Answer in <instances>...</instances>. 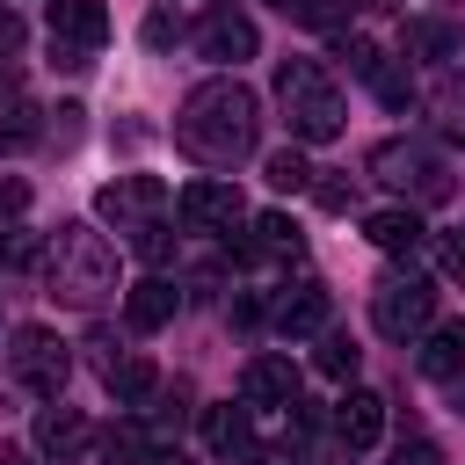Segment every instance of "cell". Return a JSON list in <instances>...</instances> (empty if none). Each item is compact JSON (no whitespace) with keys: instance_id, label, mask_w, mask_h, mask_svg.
Wrapping results in <instances>:
<instances>
[{"instance_id":"1","label":"cell","mask_w":465,"mask_h":465,"mask_svg":"<svg viewBox=\"0 0 465 465\" xmlns=\"http://www.w3.org/2000/svg\"><path fill=\"white\" fill-rule=\"evenodd\" d=\"M262 138V102L254 87H240L232 73L218 80H196L174 109V145L196 160V167H240Z\"/></svg>"},{"instance_id":"2","label":"cell","mask_w":465,"mask_h":465,"mask_svg":"<svg viewBox=\"0 0 465 465\" xmlns=\"http://www.w3.org/2000/svg\"><path fill=\"white\" fill-rule=\"evenodd\" d=\"M167 211H174V196H167V182H160V174H116V182H102V189H94V218H102V225H116V232H124V247H131L138 262H167V247H174Z\"/></svg>"},{"instance_id":"3","label":"cell","mask_w":465,"mask_h":465,"mask_svg":"<svg viewBox=\"0 0 465 465\" xmlns=\"http://www.w3.org/2000/svg\"><path fill=\"white\" fill-rule=\"evenodd\" d=\"M276 102H283V124H291L298 145H327V138H341V124H349L341 87H334V73H327L320 58H283V65H276Z\"/></svg>"},{"instance_id":"4","label":"cell","mask_w":465,"mask_h":465,"mask_svg":"<svg viewBox=\"0 0 465 465\" xmlns=\"http://www.w3.org/2000/svg\"><path fill=\"white\" fill-rule=\"evenodd\" d=\"M51 283H58L73 305L116 298V247H109V232H94L87 218H65V225L51 232Z\"/></svg>"},{"instance_id":"5","label":"cell","mask_w":465,"mask_h":465,"mask_svg":"<svg viewBox=\"0 0 465 465\" xmlns=\"http://www.w3.org/2000/svg\"><path fill=\"white\" fill-rule=\"evenodd\" d=\"M371 174H378L385 189L414 196V203H443V196H450V167H443V153L421 145V138H385V145H371Z\"/></svg>"},{"instance_id":"6","label":"cell","mask_w":465,"mask_h":465,"mask_svg":"<svg viewBox=\"0 0 465 465\" xmlns=\"http://www.w3.org/2000/svg\"><path fill=\"white\" fill-rule=\"evenodd\" d=\"M7 378L22 385V392H36V400H65V378H73V349L51 334V327H15L7 334Z\"/></svg>"},{"instance_id":"7","label":"cell","mask_w":465,"mask_h":465,"mask_svg":"<svg viewBox=\"0 0 465 465\" xmlns=\"http://www.w3.org/2000/svg\"><path fill=\"white\" fill-rule=\"evenodd\" d=\"M371 327H378L385 341H421V334L436 327V291H429L421 276H385V283L371 291Z\"/></svg>"},{"instance_id":"8","label":"cell","mask_w":465,"mask_h":465,"mask_svg":"<svg viewBox=\"0 0 465 465\" xmlns=\"http://www.w3.org/2000/svg\"><path fill=\"white\" fill-rule=\"evenodd\" d=\"M102 44H109V7L102 0H51V65L87 73Z\"/></svg>"},{"instance_id":"9","label":"cell","mask_w":465,"mask_h":465,"mask_svg":"<svg viewBox=\"0 0 465 465\" xmlns=\"http://www.w3.org/2000/svg\"><path fill=\"white\" fill-rule=\"evenodd\" d=\"M87 356H94V371H102V392H109L116 407H145V400L160 392V371H153V356H138V349H116V334H109V327H94V334H87Z\"/></svg>"},{"instance_id":"10","label":"cell","mask_w":465,"mask_h":465,"mask_svg":"<svg viewBox=\"0 0 465 465\" xmlns=\"http://www.w3.org/2000/svg\"><path fill=\"white\" fill-rule=\"evenodd\" d=\"M174 211H182L189 232H211V240H232V232L247 225V196H240L225 174H196V182L174 196Z\"/></svg>"},{"instance_id":"11","label":"cell","mask_w":465,"mask_h":465,"mask_svg":"<svg viewBox=\"0 0 465 465\" xmlns=\"http://www.w3.org/2000/svg\"><path fill=\"white\" fill-rule=\"evenodd\" d=\"M196 51H203L211 65L240 73V65L262 51V29H254V15H240V7H211V15L196 22Z\"/></svg>"},{"instance_id":"12","label":"cell","mask_w":465,"mask_h":465,"mask_svg":"<svg viewBox=\"0 0 465 465\" xmlns=\"http://www.w3.org/2000/svg\"><path fill=\"white\" fill-rule=\"evenodd\" d=\"M341 58H349V73H356V80H363V87H371L385 109H407V102H414V80H407V65H400L392 51H378L371 36H349V29H341Z\"/></svg>"},{"instance_id":"13","label":"cell","mask_w":465,"mask_h":465,"mask_svg":"<svg viewBox=\"0 0 465 465\" xmlns=\"http://www.w3.org/2000/svg\"><path fill=\"white\" fill-rule=\"evenodd\" d=\"M29 443H36V458H44V465H80V458H87V443H94V429H87V414H80V407L51 400V407H36Z\"/></svg>"},{"instance_id":"14","label":"cell","mask_w":465,"mask_h":465,"mask_svg":"<svg viewBox=\"0 0 465 465\" xmlns=\"http://www.w3.org/2000/svg\"><path fill=\"white\" fill-rule=\"evenodd\" d=\"M240 400L262 407V414H291V407H298V363H291V356H247Z\"/></svg>"},{"instance_id":"15","label":"cell","mask_w":465,"mask_h":465,"mask_svg":"<svg viewBox=\"0 0 465 465\" xmlns=\"http://www.w3.org/2000/svg\"><path fill=\"white\" fill-rule=\"evenodd\" d=\"M269 327L276 334H291V341H305V334H320L327 327V283H291V291H276V305H269Z\"/></svg>"},{"instance_id":"16","label":"cell","mask_w":465,"mask_h":465,"mask_svg":"<svg viewBox=\"0 0 465 465\" xmlns=\"http://www.w3.org/2000/svg\"><path fill=\"white\" fill-rule=\"evenodd\" d=\"M334 436H341L349 450H371V443L385 436V400L363 392V385H349V392L334 400Z\"/></svg>"},{"instance_id":"17","label":"cell","mask_w":465,"mask_h":465,"mask_svg":"<svg viewBox=\"0 0 465 465\" xmlns=\"http://www.w3.org/2000/svg\"><path fill=\"white\" fill-rule=\"evenodd\" d=\"M174 312H182V291H174L167 276H138V283L124 291V320H131L138 334H160Z\"/></svg>"},{"instance_id":"18","label":"cell","mask_w":465,"mask_h":465,"mask_svg":"<svg viewBox=\"0 0 465 465\" xmlns=\"http://www.w3.org/2000/svg\"><path fill=\"white\" fill-rule=\"evenodd\" d=\"M363 240H371L378 254H414L429 232H421V211H414V203H385V211L363 218Z\"/></svg>"},{"instance_id":"19","label":"cell","mask_w":465,"mask_h":465,"mask_svg":"<svg viewBox=\"0 0 465 465\" xmlns=\"http://www.w3.org/2000/svg\"><path fill=\"white\" fill-rule=\"evenodd\" d=\"M247 400L232 407V400H218V407H203V443L218 450V458H254V429H247Z\"/></svg>"},{"instance_id":"20","label":"cell","mask_w":465,"mask_h":465,"mask_svg":"<svg viewBox=\"0 0 465 465\" xmlns=\"http://www.w3.org/2000/svg\"><path fill=\"white\" fill-rule=\"evenodd\" d=\"M414 363H421V378H465V320H443V327H429L421 334V349H414Z\"/></svg>"},{"instance_id":"21","label":"cell","mask_w":465,"mask_h":465,"mask_svg":"<svg viewBox=\"0 0 465 465\" xmlns=\"http://www.w3.org/2000/svg\"><path fill=\"white\" fill-rule=\"evenodd\" d=\"M356 363H363V349H356V334H341V327H320V349H312V371H320V378H334V385H356Z\"/></svg>"},{"instance_id":"22","label":"cell","mask_w":465,"mask_h":465,"mask_svg":"<svg viewBox=\"0 0 465 465\" xmlns=\"http://www.w3.org/2000/svg\"><path fill=\"white\" fill-rule=\"evenodd\" d=\"M94 450H102V465H153V450H160V443H153L138 421H116V429H102V436H94Z\"/></svg>"},{"instance_id":"23","label":"cell","mask_w":465,"mask_h":465,"mask_svg":"<svg viewBox=\"0 0 465 465\" xmlns=\"http://www.w3.org/2000/svg\"><path fill=\"white\" fill-rule=\"evenodd\" d=\"M429 116H436V131H443L450 145H465V73H443V80H436Z\"/></svg>"},{"instance_id":"24","label":"cell","mask_w":465,"mask_h":465,"mask_svg":"<svg viewBox=\"0 0 465 465\" xmlns=\"http://www.w3.org/2000/svg\"><path fill=\"white\" fill-rule=\"evenodd\" d=\"M262 182H269L276 196H298V189H312V167H305V153H298V138H291V145H276V153L262 160Z\"/></svg>"},{"instance_id":"25","label":"cell","mask_w":465,"mask_h":465,"mask_svg":"<svg viewBox=\"0 0 465 465\" xmlns=\"http://www.w3.org/2000/svg\"><path fill=\"white\" fill-rule=\"evenodd\" d=\"M283 7L305 29H349V15H356V0H283Z\"/></svg>"},{"instance_id":"26","label":"cell","mask_w":465,"mask_h":465,"mask_svg":"<svg viewBox=\"0 0 465 465\" xmlns=\"http://www.w3.org/2000/svg\"><path fill=\"white\" fill-rule=\"evenodd\" d=\"M254 240H262V254H298V247H305V232H298L283 211H262V218H254Z\"/></svg>"},{"instance_id":"27","label":"cell","mask_w":465,"mask_h":465,"mask_svg":"<svg viewBox=\"0 0 465 465\" xmlns=\"http://www.w3.org/2000/svg\"><path fill=\"white\" fill-rule=\"evenodd\" d=\"M458 36H450V22H407V51H421V58H443Z\"/></svg>"},{"instance_id":"28","label":"cell","mask_w":465,"mask_h":465,"mask_svg":"<svg viewBox=\"0 0 465 465\" xmlns=\"http://www.w3.org/2000/svg\"><path fill=\"white\" fill-rule=\"evenodd\" d=\"M22 211H29V182L22 174H0V232H15Z\"/></svg>"},{"instance_id":"29","label":"cell","mask_w":465,"mask_h":465,"mask_svg":"<svg viewBox=\"0 0 465 465\" xmlns=\"http://www.w3.org/2000/svg\"><path fill=\"white\" fill-rule=\"evenodd\" d=\"M436 269H443L450 283H465V232H443V240H436Z\"/></svg>"},{"instance_id":"30","label":"cell","mask_w":465,"mask_h":465,"mask_svg":"<svg viewBox=\"0 0 465 465\" xmlns=\"http://www.w3.org/2000/svg\"><path fill=\"white\" fill-rule=\"evenodd\" d=\"M312 196H320L327 211H349V203H356V182H341V174H327V182H312Z\"/></svg>"},{"instance_id":"31","label":"cell","mask_w":465,"mask_h":465,"mask_svg":"<svg viewBox=\"0 0 465 465\" xmlns=\"http://www.w3.org/2000/svg\"><path fill=\"white\" fill-rule=\"evenodd\" d=\"M392 465H443V450H436L429 436H407V443L392 450Z\"/></svg>"},{"instance_id":"32","label":"cell","mask_w":465,"mask_h":465,"mask_svg":"<svg viewBox=\"0 0 465 465\" xmlns=\"http://www.w3.org/2000/svg\"><path fill=\"white\" fill-rule=\"evenodd\" d=\"M22 36H29V29H22V15L0 0V51H22Z\"/></svg>"},{"instance_id":"33","label":"cell","mask_w":465,"mask_h":465,"mask_svg":"<svg viewBox=\"0 0 465 465\" xmlns=\"http://www.w3.org/2000/svg\"><path fill=\"white\" fill-rule=\"evenodd\" d=\"M0 262H15V269H22V262H36V232H15V240L0 247Z\"/></svg>"},{"instance_id":"34","label":"cell","mask_w":465,"mask_h":465,"mask_svg":"<svg viewBox=\"0 0 465 465\" xmlns=\"http://www.w3.org/2000/svg\"><path fill=\"white\" fill-rule=\"evenodd\" d=\"M145 44H153V51H167V44H174V22H167V15H153V22H145Z\"/></svg>"},{"instance_id":"35","label":"cell","mask_w":465,"mask_h":465,"mask_svg":"<svg viewBox=\"0 0 465 465\" xmlns=\"http://www.w3.org/2000/svg\"><path fill=\"white\" fill-rule=\"evenodd\" d=\"M450 407H458V414H465V378H450Z\"/></svg>"},{"instance_id":"36","label":"cell","mask_w":465,"mask_h":465,"mask_svg":"<svg viewBox=\"0 0 465 465\" xmlns=\"http://www.w3.org/2000/svg\"><path fill=\"white\" fill-rule=\"evenodd\" d=\"M153 465H189V458L182 450H153Z\"/></svg>"}]
</instances>
